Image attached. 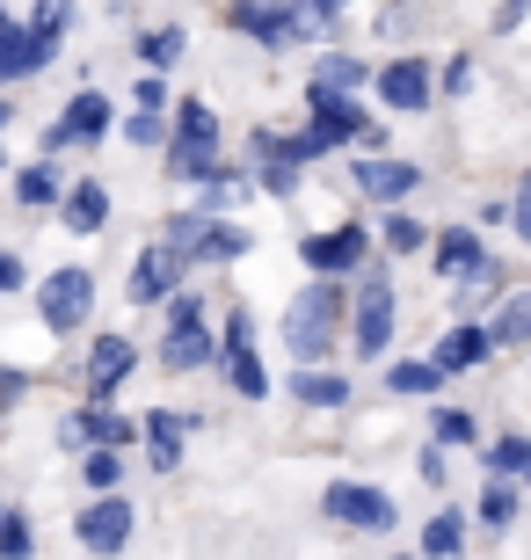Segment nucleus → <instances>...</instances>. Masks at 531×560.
<instances>
[{
    "label": "nucleus",
    "mask_w": 531,
    "mask_h": 560,
    "mask_svg": "<svg viewBox=\"0 0 531 560\" xmlns=\"http://www.w3.org/2000/svg\"><path fill=\"white\" fill-rule=\"evenodd\" d=\"M226 378H233V394L241 400H269V372H263V357H255V342H241V350H219Z\"/></svg>",
    "instance_id": "obj_28"
},
{
    "label": "nucleus",
    "mask_w": 531,
    "mask_h": 560,
    "mask_svg": "<svg viewBox=\"0 0 531 560\" xmlns=\"http://www.w3.org/2000/svg\"><path fill=\"white\" fill-rule=\"evenodd\" d=\"M183 277H189V248H175V241H146L139 248V262H131V306H168L175 291H183Z\"/></svg>",
    "instance_id": "obj_6"
},
{
    "label": "nucleus",
    "mask_w": 531,
    "mask_h": 560,
    "mask_svg": "<svg viewBox=\"0 0 531 560\" xmlns=\"http://www.w3.org/2000/svg\"><path fill=\"white\" fill-rule=\"evenodd\" d=\"M131 372H139V350H131V335H95V342H88V357H81L88 400H109Z\"/></svg>",
    "instance_id": "obj_14"
},
{
    "label": "nucleus",
    "mask_w": 531,
    "mask_h": 560,
    "mask_svg": "<svg viewBox=\"0 0 531 560\" xmlns=\"http://www.w3.org/2000/svg\"><path fill=\"white\" fill-rule=\"evenodd\" d=\"M327 8H349V0H327Z\"/></svg>",
    "instance_id": "obj_48"
},
{
    "label": "nucleus",
    "mask_w": 531,
    "mask_h": 560,
    "mask_svg": "<svg viewBox=\"0 0 531 560\" xmlns=\"http://www.w3.org/2000/svg\"><path fill=\"white\" fill-rule=\"evenodd\" d=\"M205 416H183V408H153L146 416V458H153V474H175L183 466V436L197 430Z\"/></svg>",
    "instance_id": "obj_17"
},
{
    "label": "nucleus",
    "mask_w": 531,
    "mask_h": 560,
    "mask_svg": "<svg viewBox=\"0 0 531 560\" xmlns=\"http://www.w3.org/2000/svg\"><path fill=\"white\" fill-rule=\"evenodd\" d=\"M371 95H379L393 117H423V109L437 103V66L415 59V51H393V59L371 73Z\"/></svg>",
    "instance_id": "obj_5"
},
{
    "label": "nucleus",
    "mask_w": 531,
    "mask_h": 560,
    "mask_svg": "<svg viewBox=\"0 0 531 560\" xmlns=\"http://www.w3.org/2000/svg\"><path fill=\"white\" fill-rule=\"evenodd\" d=\"M37 553V532H30V517H22L15 502H0V560H30Z\"/></svg>",
    "instance_id": "obj_33"
},
{
    "label": "nucleus",
    "mask_w": 531,
    "mask_h": 560,
    "mask_svg": "<svg viewBox=\"0 0 531 560\" xmlns=\"http://www.w3.org/2000/svg\"><path fill=\"white\" fill-rule=\"evenodd\" d=\"M393 560H423V553H393Z\"/></svg>",
    "instance_id": "obj_47"
},
{
    "label": "nucleus",
    "mask_w": 531,
    "mask_h": 560,
    "mask_svg": "<svg viewBox=\"0 0 531 560\" xmlns=\"http://www.w3.org/2000/svg\"><path fill=\"white\" fill-rule=\"evenodd\" d=\"M88 313H95V277H88V270H51L37 284V320L51 335L88 328Z\"/></svg>",
    "instance_id": "obj_7"
},
{
    "label": "nucleus",
    "mask_w": 531,
    "mask_h": 560,
    "mask_svg": "<svg viewBox=\"0 0 531 560\" xmlns=\"http://www.w3.org/2000/svg\"><path fill=\"white\" fill-rule=\"evenodd\" d=\"M168 175L175 183H205L211 167H226V139H219V117H211V103H197L189 95L183 109H175V131H168Z\"/></svg>",
    "instance_id": "obj_3"
},
{
    "label": "nucleus",
    "mask_w": 531,
    "mask_h": 560,
    "mask_svg": "<svg viewBox=\"0 0 531 560\" xmlns=\"http://www.w3.org/2000/svg\"><path fill=\"white\" fill-rule=\"evenodd\" d=\"M349 291H357V299H349V350L365 357V364H379V357L393 350V328H401V299H393V270H386V262H365Z\"/></svg>",
    "instance_id": "obj_2"
},
{
    "label": "nucleus",
    "mask_w": 531,
    "mask_h": 560,
    "mask_svg": "<svg viewBox=\"0 0 531 560\" xmlns=\"http://www.w3.org/2000/svg\"><path fill=\"white\" fill-rule=\"evenodd\" d=\"M445 386V364L437 357H401V364H386V394H401V400H429Z\"/></svg>",
    "instance_id": "obj_26"
},
{
    "label": "nucleus",
    "mask_w": 531,
    "mask_h": 560,
    "mask_svg": "<svg viewBox=\"0 0 531 560\" xmlns=\"http://www.w3.org/2000/svg\"><path fill=\"white\" fill-rule=\"evenodd\" d=\"M466 510H437V517L423 524V560H459L466 553Z\"/></svg>",
    "instance_id": "obj_27"
},
{
    "label": "nucleus",
    "mask_w": 531,
    "mask_h": 560,
    "mask_svg": "<svg viewBox=\"0 0 531 560\" xmlns=\"http://www.w3.org/2000/svg\"><path fill=\"white\" fill-rule=\"evenodd\" d=\"M481 524H488V532H510L517 524V488L510 480H488V488H481Z\"/></svg>",
    "instance_id": "obj_35"
},
{
    "label": "nucleus",
    "mask_w": 531,
    "mask_h": 560,
    "mask_svg": "<svg viewBox=\"0 0 531 560\" xmlns=\"http://www.w3.org/2000/svg\"><path fill=\"white\" fill-rule=\"evenodd\" d=\"M415 474H423L429 488H445V480H451V466H445V444H423V452H415Z\"/></svg>",
    "instance_id": "obj_41"
},
{
    "label": "nucleus",
    "mask_w": 531,
    "mask_h": 560,
    "mask_svg": "<svg viewBox=\"0 0 531 560\" xmlns=\"http://www.w3.org/2000/svg\"><path fill=\"white\" fill-rule=\"evenodd\" d=\"M349 183H357V197H371V205L401 211L415 189H423V167H415V161H393V153H357Z\"/></svg>",
    "instance_id": "obj_10"
},
{
    "label": "nucleus",
    "mask_w": 531,
    "mask_h": 560,
    "mask_svg": "<svg viewBox=\"0 0 531 560\" xmlns=\"http://www.w3.org/2000/svg\"><path fill=\"white\" fill-rule=\"evenodd\" d=\"M429 357L445 364V378H466V372H481V364H495L503 350H495L488 320H451V328L437 335V350H429Z\"/></svg>",
    "instance_id": "obj_13"
},
{
    "label": "nucleus",
    "mask_w": 531,
    "mask_h": 560,
    "mask_svg": "<svg viewBox=\"0 0 531 560\" xmlns=\"http://www.w3.org/2000/svg\"><path fill=\"white\" fill-rule=\"evenodd\" d=\"M124 139L131 145H168V109H131V117H124Z\"/></svg>",
    "instance_id": "obj_38"
},
{
    "label": "nucleus",
    "mask_w": 531,
    "mask_h": 560,
    "mask_svg": "<svg viewBox=\"0 0 531 560\" xmlns=\"http://www.w3.org/2000/svg\"><path fill=\"white\" fill-rule=\"evenodd\" d=\"M349 277H313L299 299H291V313H285V350L299 357V364H327L335 357V342H343V328H349Z\"/></svg>",
    "instance_id": "obj_1"
},
{
    "label": "nucleus",
    "mask_w": 531,
    "mask_h": 560,
    "mask_svg": "<svg viewBox=\"0 0 531 560\" xmlns=\"http://www.w3.org/2000/svg\"><path fill=\"white\" fill-rule=\"evenodd\" d=\"M429 248V226L415 211H386V226H379V255H423Z\"/></svg>",
    "instance_id": "obj_31"
},
{
    "label": "nucleus",
    "mask_w": 531,
    "mask_h": 560,
    "mask_svg": "<svg viewBox=\"0 0 531 560\" xmlns=\"http://www.w3.org/2000/svg\"><path fill=\"white\" fill-rule=\"evenodd\" d=\"M371 255H379V233L357 226V219H343V226L307 233V241H299V262H307L313 277H357Z\"/></svg>",
    "instance_id": "obj_4"
},
{
    "label": "nucleus",
    "mask_w": 531,
    "mask_h": 560,
    "mask_svg": "<svg viewBox=\"0 0 531 560\" xmlns=\"http://www.w3.org/2000/svg\"><path fill=\"white\" fill-rule=\"evenodd\" d=\"M131 103H139V109H168V73H139Z\"/></svg>",
    "instance_id": "obj_43"
},
{
    "label": "nucleus",
    "mask_w": 531,
    "mask_h": 560,
    "mask_svg": "<svg viewBox=\"0 0 531 560\" xmlns=\"http://www.w3.org/2000/svg\"><path fill=\"white\" fill-rule=\"evenodd\" d=\"M117 125V109H109L103 88H81L73 103L44 125V153H66V145H103V131Z\"/></svg>",
    "instance_id": "obj_9"
},
{
    "label": "nucleus",
    "mask_w": 531,
    "mask_h": 560,
    "mask_svg": "<svg viewBox=\"0 0 531 560\" xmlns=\"http://www.w3.org/2000/svg\"><path fill=\"white\" fill-rule=\"evenodd\" d=\"M321 517L349 524V532H393L401 510H393V495H379V488H365V480H327L321 488Z\"/></svg>",
    "instance_id": "obj_8"
},
{
    "label": "nucleus",
    "mask_w": 531,
    "mask_h": 560,
    "mask_svg": "<svg viewBox=\"0 0 531 560\" xmlns=\"http://www.w3.org/2000/svg\"><path fill=\"white\" fill-rule=\"evenodd\" d=\"M22 284H30V270H22V262H15V255H8V248H0V291H22Z\"/></svg>",
    "instance_id": "obj_44"
},
{
    "label": "nucleus",
    "mask_w": 531,
    "mask_h": 560,
    "mask_svg": "<svg viewBox=\"0 0 531 560\" xmlns=\"http://www.w3.org/2000/svg\"><path fill=\"white\" fill-rule=\"evenodd\" d=\"M131 524H139V517H131V502H124V495H95V502L81 510V524H73V539H81L88 553L117 560L124 546H131Z\"/></svg>",
    "instance_id": "obj_12"
},
{
    "label": "nucleus",
    "mask_w": 531,
    "mask_h": 560,
    "mask_svg": "<svg viewBox=\"0 0 531 560\" xmlns=\"http://www.w3.org/2000/svg\"><path fill=\"white\" fill-rule=\"evenodd\" d=\"M524 22H531V0H495L488 30H495V37H510V30H524Z\"/></svg>",
    "instance_id": "obj_40"
},
{
    "label": "nucleus",
    "mask_w": 531,
    "mask_h": 560,
    "mask_svg": "<svg viewBox=\"0 0 531 560\" xmlns=\"http://www.w3.org/2000/svg\"><path fill=\"white\" fill-rule=\"evenodd\" d=\"M371 73H379V66H365L357 51H321V59H313L307 95H365Z\"/></svg>",
    "instance_id": "obj_20"
},
{
    "label": "nucleus",
    "mask_w": 531,
    "mask_h": 560,
    "mask_svg": "<svg viewBox=\"0 0 531 560\" xmlns=\"http://www.w3.org/2000/svg\"><path fill=\"white\" fill-rule=\"evenodd\" d=\"M117 474H124V458L109 452V444H88V458H81V480L95 488V495H117Z\"/></svg>",
    "instance_id": "obj_34"
},
{
    "label": "nucleus",
    "mask_w": 531,
    "mask_h": 560,
    "mask_svg": "<svg viewBox=\"0 0 531 560\" xmlns=\"http://www.w3.org/2000/svg\"><path fill=\"white\" fill-rule=\"evenodd\" d=\"M226 30L285 51V44H299V0H233V8H226Z\"/></svg>",
    "instance_id": "obj_11"
},
{
    "label": "nucleus",
    "mask_w": 531,
    "mask_h": 560,
    "mask_svg": "<svg viewBox=\"0 0 531 560\" xmlns=\"http://www.w3.org/2000/svg\"><path fill=\"white\" fill-rule=\"evenodd\" d=\"M189 320H205V299L197 291H175L168 299V328H189Z\"/></svg>",
    "instance_id": "obj_42"
},
{
    "label": "nucleus",
    "mask_w": 531,
    "mask_h": 560,
    "mask_svg": "<svg viewBox=\"0 0 531 560\" xmlns=\"http://www.w3.org/2000/svg\"><path fill=\"white\" fill-rule=\"evenodd\" d=\"M481 262H488V241H481V226H445V233H429V270L445 277V284L473 277Z\"/></svg>",
    "instance_id": "obj_15"
},
{
    "label": "nucleus",
    "mask_w": 531,
    "mask_h": 560,
    "mask_svg": "<svg viewBox=\"0 0 531 560\" xmlns=\"http://www.w3.org/2000/svg\"><path fill=\"white\" fill-rule=\"evenodd\" d=\"M59 197H66V175L51 167V153H37L30 167H15V205L22 211H59Z\"/></svg>",
    "instance_id": "obj_24"
},
{
    "label": "nucleus",
    "mask_w": 531,
    "mask_h": 560,
    "mask_svg": "<svg viewBox=\"0 0 531 560\" xmlns=\"http://www.w3.org/2000/svg\"><path fill=\"white\" fill-rule=\"evenodd\" d=\"M66 22H73V0H37V8H30V30H37L44 44H59Z\"/></svg>",
    "instance_id": "obj_37"
},
{
    "label": "nucleus",
    "mask_w": 531,
    "mask_h": 560,
    "mask_svg": "<svg viewBox=\"0 0 531 560\" xmlns=\"http://www.w3.org/2000/svg\"><path fill=\"white\" fill-rule=\"evenodd\" d=\"M481 226H510V197H488L481 205Z\"/></svg>",
    "instance_id": "obj_45"
},
{
    "label": "nucleus",
    "mask_w": 531,
    "mask_h": 560,
    "mask_svg": "<svg viewBox=\"0 0 531 560\" xmlns=\"http://www.w3.org/2000/svg\"><path fill=\"white\" fill-rule=\"evenodd\" d=\"M510 233L531 248V167L517 175V189H510Z\"/></svg>",
    "instance_id": "obj_39"
},
{
    "label": "nucleus",
    "mask_w": 531,
    "mask_h": 560,
    "mask_svg": "<svg viewBox=\"0 0 531 560\" xmlns=\"http://www.w3.org/2000/svg\"><path fill=\"white\" fill-rule=\"evenodd\" d=\"M524 488H531V466H524Z\"/></svg>",
    "instance_id": "obj_49"
},
{
    "label": "nucleus",
    "mask_w": 531,
    "mask_h": 560,
    "mask_svg": "<svg viewBox=\"0 0 531 560\" xmlns=\"http://www.w3.org/2000/svg\"><path fill=\"white\" fill-rule=\"evenodd\" d=\"M481 466H488V480H524V466H531V436H488L481 444Z\"/></svg>",
    "instance_id": "obj_29"
},
{
    "label": "nucleus",
    "mask_w": 531,
    "mask_h": 560,
    "mask_svg": "<svg viewBox=\"0 0 531 560\" xmlns=\"http://www.w3.org/2000/svg\"><path fill=\"white\" fill-rule=\"evenodd\" d=\"M51 51H59V44H44L30 22H0V88H15V81H30V73H44V66H51Z\"/></svg>",
    "instance_id": "obj_16"
},
{
    "label": "nucleus",
    "mask_w": 531,
    "mask_h": 560,
    "mask_svg": "<svg viewBox=\"0 0 531 560\" xmlns=\"http://www.w3.org/2000/svg\"><path fill=\"white\" fill-rule=\"evenodd\" d=\"M488 328H495V350H531V284L503 291V306L488 313Z\"/></svg>",
    "instance_id": "obj_25"
},
{
    "label": "nucleus",
    "mask_w": 531,
    "mask_h": 560,
    "mask_svg": "<svg viewBox=\"0 0 531 560\" xmlns=\"http://www.w3.org/2000/svg\"><path fill=\"white\" fill-rule=\"evenodd\" d=\"M247 248H255V241H247L241 219H205L197 241H189V262H241Z\"/></svg>",
    "instance_id": "obj_23"
},
{
    "label": "nucleus",
    "mask_w": 531,
    "mask_h": 560,
    "mask_svg": "<svg viewBox=\"0 0 531 560\" xmlns=\"http://www.w3.org/2000/svg\"><path fill=\"white\" fill-rule=\"evenodd\" d=\"M183 51H189V37L175 30V22H161V30H139V59L153 66V73H168V66L183 59Z\"/></svg>",
    "instance_id": "obj_32"
},
{
    "label": "nucleus",
    "mask_w": 531,
    "mask_h": 560,
    "mask_svg": "<svg viewBox=\"0 0 531 560\" xmlns=\"http://www.w3.org/2000/svg\"><path fill=\"white\" fill-rule=\"evenodd\" d=\"M8 117H15V103H8V95H0V131H8Z\"/></svg>",
    "instance_id": "obj_46"
},
{
    "label": "nucleus",
    "mask_w": 531,
    "mask_h": 560,
    "mask_svg": "<svg viewBox=\"0 0 531 560\" xmlns=\"http://www.w3.org/2000/svg\"><path fill=\"white\" fill-rule=\"evenodd\" d=\"M219 364V335L205 320H189V328H161V372H205Z\"/></svg>",
    "instance_id": "obj_18"
},
{
    "label": "nucleus",
    "mask_w": 531,
    "mask_h": 560,
    "mask_svg": "<svg viewBox=\"0 0 531 560\" xmlns=\"http://www.w3.org/2000/svg\"><path fill=\"white\" fill-rule=\"evenodd\" d=\"M429 444H445V452L481 444V416L473 408H429Z\"/></svg>",
    "instance_id": "obj_30"
},
{
    "label": "nucleus",
    "mask_w": 531,
    "mask_h": 560,
    "mask_svg": "<svg viewBox=\"0 0 531 560\" xmlns=\"http://www.w3.org/2000/svg\"><path fill=\"white\" fill-rule=\"evenodd\" d=\"M66 444H109V452H124L131 444V416H117L109 400H88L81 416H66Z\"/></svg>",
    "instance_id": "obj_19"
},
{
    "label": "nucleus",
    "mask_w": 531,
    "mask_h": 560,
    "mask_svg": "<svg viewBox=\"0 0 531 560\" xmlns=\"http://www.w3.org/2000/svg\"><path fill=\"white\" fill-rule=\"evenodd\" d=\"M59 219H66V233H103V226H109V189H103V175H81V183H66Z\"/></svg>",
    "instance_id": "obj_21"
},
{
    "label": "nucleus",
    "mask_w": 531,
    "mask_h": 560,
    "mask_svg": "<svg viewBox=\"0 0 531 560\" xmlns=\"http://www.w3.org/2000/svg\"><path fill=\"white\" fill-rule=\"evenodd\" d=\"M285 394L299 400V408H349V378L327 372V364H299V372L285 378Z\"/></svg>",
    "instance_id": "obj_22"
},
{
    "label": "nucleus",
    "mask_w": 531,
    "mask_h": 560,
    "mask_svg": "<svg viewBox=\"0 0 531 560\" xmlns=\"http://www.w3.org/2000/svg\"><path fill=\"white\" fill-rule=\"evenodd\" d=\"M473 81H481V66H473V51H451V59L437 66V95H473Z\"/></svg>",
    "instance_id": "obj_36"
}]
</instances>
